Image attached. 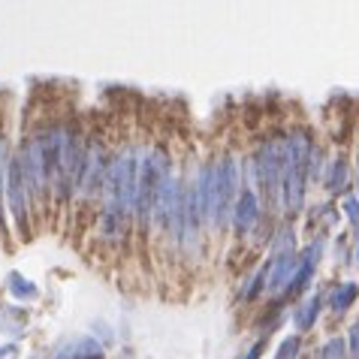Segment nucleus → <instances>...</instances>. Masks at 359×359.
I'll list each match as a JSON object with an SVG mask.
<instances>
[{
  "instance_id": "f257e3e1",
  "label": "nucleus",
  "mask_w": 359,
  "mask_h": 359,
  "mask_svg": "<svg viewBox=\"0 0 359 359\" xmlns=\"http://www.w3.org/2000/svg\"><path fill=\"white\" fill-rule=\"evenodd\" d=\"M308 166H311V145L302 133H296L287 139L284 148V205L290 212H299L305 203Z\"/></svg>"
},
{
  "instance_id": "f03ea898",
  "label": "nucleus",
  "mask_w": 359,
  "mask_h": 359,
  "mask_svg": "<svg viewBox=\"0 0 359 359\" xmlns=\"http://www.w3.org/2000/svg\"><path fill=\"white\" fill-rule=\"evenodd\" d=\"M238 163L233 157H224V161L215 163V203H212V224L208 226H224L229 212L236 208V194L238 191Z\"/></svg>"
},
{
  "instance_id": "7ed1b4c3",
  "label": "nucleus",
  "mask_w": 359,
  "mask_h": 359,
  "mask_svg": "<svg viewBox=\"0 0 359 359\" xmlns=\"http://www.w3.org/2000/svg\"><path fill=\"white\" fill-rule=\"evenodd\" d=\"M284 148L287 142H266L257 157V184L269 203L284 196Z\"/></svg>"
},
{
  "instance_id": "20e7f679",
  "label": "nucleus",
  "mask_w": 359,
  "mask_h": 359,
  "mask_svg": "<svg viewBox=\"0 0 359 359\" xmlns=\"http://www.w3.org/2000/svg\"><path fill=\"white\" fill-rule=\"evenodd\" d=\"M296 263L299 257L293 251V233L284 229L281 238L275 245V260H272V272H269V290H287V281H293L296 275Z\"/></svg>"
},
{
  "instance_id": "39448f33",
  "label": "nucleus",
  "mask_w": 359,
  "mask_h": 359,
  "mask_svg": "<svg viewBox=\"0 0 359 359\" xmlns=\"http://www.w3.org/2000/svg\"><path fill=\"white\" fill-rule=\"evenodd\" d=\"M27 182H25V169H22V157H13V163H9V208H13L18 226L27 233Z\"/></svg>"
},
{
  "instance_id": "423d86ee",
  "label": "nucleus",
  "mask_w": 359,
  "mask_h": 359,
  "mask_svg": "<svg viewBox=\"0 0 359 359\" xmlns=\"http://www.w3.org/2000/svg\"><path fill=\"white\" fill-rule=\"evenodd\" d=\"M320 251H323V242L317 238V242L308 248V251L299 257V263H296V275H293V281L290 287H287V293H299L302 287L311 281V275H314V269H317V260H320Z\"/></svg>"
},
{
  "instance_id": "0eeeda50",
  "label": "nucleus",
  "mask_w": 359,
  "mask_h": 359,
  "mask_svg": "<svg viewBox=\"0 0 359 359\" xmlns=\"http://www.w3.org/2000/svg\"><path fill=\"white\" fill-rule=\"evenodd\" d=\"M257 217H260V203H257V194L254 191H242L236 199V208H233V221H236V229L238 233H248Z\"/></svg>"
},
{
  "instance_id": "6e6552de",
  "label": "nucleus",
  "mask_w": 359,
  "mask_h": 359,
  "mask_svg": "<svg viewBox=\"0 0 359 359\" xmlns=\"http://www.w3.org/2000/svg\"><path fill=\"white\" fill-rule=\"evenodd\" d=\"M359 296V284H341V287H335L332 293H329V308H332L335 314H341L351 308V302Z\"/></svg>"
},
{
  "instance_id": "1a4fd4ad",
  "label": "nucleus",
  "mask_w": 359,
  "mask_h": 359,
  "mask_svg": "<svg viewBox=\"0 0 359 359\" xmlns=\"http://www.w3.org/2000/svg\"><path fill=\"white\" fill-rule=\"evenodd\" d=\"M317 308H320V299H311V302H305L302 308H299V314H296V326L299 329H308L314 323V317H317Z\"/></svg>"
},
{
  "instance_id": "9d476101",
  "label": "nucleus",
  "mask_w": 359,
  "mask_h": 359,
  "mask_svg": "<svg viewBox=\"0 0 359 359\" xmlns=\"http://www.w3.org/2000/svg\"><path fill=\"white\" fill-rule=\"evenodd\" d=\"M344 208H347V217H351V224L359 226V203L351 196V199H344Z\"/></svg>"
},
{
  "instance_id": "9b49d317",
  "label": "nucleus",
  "mask_w": 359,
  "mask_h": 359,
  "mask_svg": "<svg viewBox=\"0 0 359 359\" xmlns=\"http://www.w3.org/2000/svg\"><path fill=\"white\" fill-rule=\"evenodd\" d=\"M296 347H299V338H287V341L281 344V356H278V359H293Z\"/></svg>"
},
{
  "instance_id": "f8f14e48",
  "label": "nucleus",
  "mask_w": 359,
  "mask_h": 359,
  "mask_svg": "<svg viewBox=\"0 0 359 359\" xmlns=\"http://www.w3.org/2000/svg\"><path fill=\"white\" fill-rule=\"evenodd\" d=\"M341 351H344V341H329L323 359H341Z\"/></svg>"
},
{
  "instance_id": "ddd939ff",
  "label": "nucleus",
  "mask_w": 359,
  "mask_h": 359,
  "mask_svg": "<svg viewBox=\"0 0 359 359\" xmlns=\"http://www.w3.org/2000/svg\"><path fill=\"white\" fill-rule=\"evenodd\" d=\"M13 290L18 293V296H27V299H31V296H36V290H34V287H27V284H18V278H13Z\"/></svg>"
},
{
  "instance_id": "4468645a",
  "label": "nucleus",
  "mask_w": 359,
  "mask_h": 359,
  "mask_svg": "<svg viewBox=\"0 0 359 359\" xmlns=\"http://www.w3.org/2000/svg\"><path fill=\"white\" fill-rule=\"evenodd\" d=\"M351 353L359 356V323L351 329Z\"/></svg>"
},
{
  "instance_id": "2eb2a0df",
  "label": "nucleus",
  "mask_w": 359,
  "mask_h": 359,
  "mask_svg": "<svg viewBox=\"0 0 359 359\" xmlns=\"http://www.w3.org/2000/svg\"><path fill=\"white\" fill-rule=\"evenodd\" d=\"M4 142H0V194H4ZM0 215H4V208H0Z\"/></svg>"
},
{
  "instance_id": "dca6fc26",
  "label": "nucleus",
  "mask_w": 359,
  "mask_h": 359,
  "mask_svg": "<svg viewBox=\"0 0 359 359\" xmlns=\"http://www.w3.org/2000/svg\"><path fill=\"white\" fill-rule=\"evenodd\" d=\"M13 353H15L13 347H4V351H0V359H13Z\"/></svg>"
}]
</instances>
